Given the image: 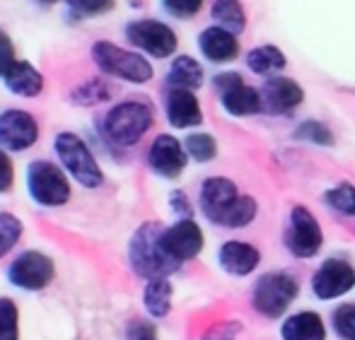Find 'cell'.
Instances as JSON below:
<instances>
[{"instance_id": "cell-1", "label": "cell", "mask_w": 355, "mask_h": 340, "mask_svg": "<svg viewBox=\"0 0 355 340\" xmlns=\"http://www.w3.org/2000/svg\"><path fill=\"white\" fill-rule=\"evenodd\" d=\"M53 154L56 162L66 169V174L83 188H99L104 184V169L97 154L80 133L61 131L53 138Z\"/></svg>"}, {"instance_id": "cell-2", "label": "cell", "mask_w": 355, "mask_h": 340, "mask_svg": "<svg viewBox=\"0 0 355 340\" xmlns=\"http://www.w3.org/2000/svg\"><path fill=\"white\" fill-rule=\"evenodd\" d=\"M73 179L51 159H32L24 169V188L39 208H63L73 198Z\"/></svg>"}, {"instance_id": "cell-3", "label": "cell", "mask_w": 355, "mask_h": 340, "mask_svg": "<svg viewBox=\"0 0 355 340\" xmlns=\"http://www.w3.org/2000/svg\"><path fill=\"white\" fill-rule=\"evenodd\" d=\"M155 114L141 99H123L114 104L102 118V133L116 147H133L153 128Z\"/></svg>"}, {"instance_id": "cell-4", "label": "cell", "mask_w": 355, "mask_h": 340, "mask_svg": "<svg viewBox=\"0 0 355 340\" xmlns=\"http://www.w3.org/2000/svg\"><path fill=\"white\" fill-rule=\"evenodd\" d=\"M89 56H92L99 73L107 75V78L121 80V82L145 84V82H150L155 75L153 63H150L141 51L123 48L114 42H107V39L94 42Z\"/></svg>"}, {"instance_id": "cell-5", "label": "cell", "mask_w": 355, "mask_h": 340, "mask_svg": "<svg viewBox=\"0 0 355 340\" xmlns=\"http://www.w3.org/2000/svg\"><path fill=\"white\" fill-rule=\"evenodd\" d=\"M162 224L157 222H145L133 232L131 242H128V263L145 280L153 278H167L169 273H174L179 268V263H174L172 258L164 253L162 249Z\"/></svg>"}, {"instance_id": "cell-6", "label": "cell", "mask_w": 355, "mask_h": 340, "mask_svg": "<svg viewBox=\"0 0 355 340\" xmlns=\"http://www.w3.org/2000/svg\"><path fill=\"white\" fill-rule=\"evenodd\" d=\"M56 278V261L39 249L19 251L5 268V280L10 287L22 292H42Z\"/></svg>"}, {"instance_id": "cell-7", "label": "cell", "mask_w": 355, "mask_h": 340, "mask_svg": "<svg viewBox=\"0 0 355 340\" xmlns=\"http://www.w3.org/2000/svg\"><path fill=\"white\" fill-rule=\"evenodd\" d=\"M126 42L153 58H167L177 51V34L159 19H133L123 29Z\"/></svg>"}, {"instance_id": "cell-8", "label": "cell", "mask_w": 355, "mask_h": 340, "mask_svg": "<svg viewBox=\"0 0 355 340\" xmlns=\"http://www.w3.org/2000/svg\"><path fill=\"white\" fill-rule=\"evenodd\" d=\"M42 138V128L34 114L27 109L10 107L0 111V147L10 154H19L32 150Z\"/></svg>"}, {"instance_id": "cell-9", "label": "cell", "mask_w": 355, "mask_h": 340, "mask_svg": "<svg viewBox=\"0 0 355 340\" xmlns=\"http://www.w3.org/2000/svg\"><path fill=\"white\" fill-rule=\"evenodd\" d=\"M297 297V283L285 273H266L259 278L257 287H254L252 302L259 314L268 319L281 316L290 302Z\"/></svg>"}, {"instance_id": "cell-10", "label": "cell", "mask_w": 355, "mask_h": 340, "mask_svg": "<svg viewBox=\"0 0 355 340\" xmlns=\"http://www.w3.org/2000/svg\"><path fill=\"white\" fill-rule=\"evenodd\" d=\"M162 249L174 263H184V261H191L201 253L203 249V232L191 217L189 220H179L174 222L172 227H164L162 229Z\"/></svg>"}, {"instance_id": "cell-11", "label": "cell", "mask_w": 355, "mask_h": 340, "mask_svg": "<svg viewBox=\"0 0 355 340\" xmlns=\"http://www.w3.org/2000/svg\"><path fill=\"white\" fill-rule=\"evenodd\" d=\"M285 244H288L290 253L300 258H309L319 251L322 247V229L319 222L309 215L307 208L297 205L290 213V227L285 232Z\"/></svg>"}, {"instance_id": "cell-12", "label": "cell", "mask_w": 355, "mask_h": 340, "mask_svg": "<svg viewBox=\"0 0 355 340\" xmlns=\"http://www.w3.org/2000/svg\"><path fill=\"white\" fill-rule=\"evenodd\" d=\"M215 87L223 99V107L227 109L232 116H249L257 114L261 107V92L254 87H247L244 80L237 73H223L215 78Z\"/></svg>"}, {"instance_id": "cell-13", "label": "cell", "mask_w": 355, "mask_h": 340, "mask_svg": "<svg viewBox=\"0 0 355 340\" xmlns=\"http://www.w3.org/2000/svg\"><path fill=\"white\" fill-rule=\"evenodd\" d=\"M187 147L174 136H157L148 150V164L157 177L162 179H177L187 169Z\"/></svg>"}, {"instance_id": "cell-14", "label": "cell", "mask_w": 355, "mask_h": 340, "mask_svg": "<svg viewBox=\"0 0 355 340\" xmlns=\"http://www.w3.org/2000/svg\"><path fill=\"white\" fill-rule=\"evenodd\" d=\"M355 285V271L351 263L341 261V258H329L327 263H322L317 273L312 278V289L317 297L322 299H334L346 294Z\"/></svg>"}, {"instance_id": "cell-15", "label": "cell", "mask_w": 355, "mask_h": 340, "mask_svg": "<svg viewBox=\"0 0 355 340\" xmlns=\"http://www.w3.org/2000/svg\"><path fill=\"white\" fill-rule=\"evenodd\" d=\"M237 186L230 179L211 177L201 186V210L211 222L223 224L227 213L232 210V205L237 203Z\"/></svg>"}, {"instance_id": "cell-16", "label": "cell", "mask_w": 355, "mask_h": 340, "mask_svg": "<svg viewBox=\"0 0 355 340\" xmlns=\"http://www.w3.org/2000/svg\"><path fill=\"white\" fill-rule=\"evenodd\" d=\"M164 114L174 128H191L203 121L198 99L191 89L169 87L167 97H164Z\"/></svg>"}, {"instance_id": "cell-17", "label": "cell", "mask_w": 355, "mask_h": 340, "mask_svg": "<svg viewBox=\"0 0 355 340\" xmlns=\"http://www.w3.org/2000/svg\"><path fill=\"white\" fill-rule=\"evenodd\" d=\"M3 84L10 94H15V97L34 99L44 92L46 80H44L42 70L34 66V63L17 58V63H15V66L8 70V75L3 78Z\"/></svg>"}, {"instance_id": "cell-18", "label": "cell", "mask_w": 355, "mask_h": 340, "mask_svg": "<svg viewBox=\"0 0 355 340\" xmlns=\"http://www.w3.org/2000/svg\"><path fill=\"white\" fill-rule=\"evenodd\" d=\"M302 102V89L288 78H273L261 89V107L268 114H288Z\"/></svg>"}, {"instance_id": "cell-19", "label": "cell", "mask_w": 355, "mask_h": 340, "mask_svg": "<svg viewBox=\"0 0 355 340\" xmlns=\"http://www.w3.org/2000/svg\"><path fill=\"white\" fill-rule=\"evenodd\" d=\"M198 48H201L203 56L213 63L232 61V58H237V53H239L237 37L223 27L203 29L201 37H198Z\"/></svg>"}, {"instance_id": "cell-20", "label": "cell", "mask_w": 355, "mask_h": 340, "mask_svg": "<svg viewBox=\"0 0 355 340\" xmlns=\"http://www.w3.org/2000/svg\"><path fill=\"white\" fill-rule=\"evenodd\" d=\"M220 266L232 275H247L259 266V251L252 244L244 242H227L220 249Z\"/></svg>"}, {"instance_id": "cell-21", "label": "cell", "mask_w": 355, "mask_h": 340, "mask_svg": "<svg viewBox=\"0 0 355 340\" xmlns=\"http://www.w3.org/2000/svg\"><path fill=\"white\" fill-rule=\"evenodd\" d=\"M172 283L167 278H153L145 283L143 287V307L150 316L155 319H162L169 314L172 309Z\"/></svg>"}, {"instance_id": "cell-22", "label": "cell", "mask_w": 355, "mask_h": 340, "mask_svg": "<svg viewBox=\"0 0 355 340\" xmlns=\"http://www.w3.org/2000/svg\"><path fill=\"white\" fill-rule=\"evenodd\" d=\"M283 340H324L327 331H324V323L317 314L302 312L290 316L283 323Z\"/></svg>"}, {"instance_id": "cell-23", "label": "cell", "mask_w": 355, "mask_h": 340, "mask_svg": "<svg viewBox=\"0 0 355 340\" xmlns=\"http://www.w3.org/2000/svg\"><path fill=\"white\" fill-rule=\"evenodd\" d=\"M167 82L169 87H179V89H198L203 84V68L198 66L196 58L191 56H179L172 61L167 73Z\"/></svg>"}, {"instance_id": "cell-24", "label": "cell", "mask_w": 355, "mask_h": 340, "mask_svg": "<svg viewBox=\"0 0 355 340\" xmlns=\"http://www.w3.org/2000/svg\"><path fill=\"white\" fill-rule=\"evenodd\" d=\"M114 94V87L102 78H92V80H85L83 84L71 92V99L78 107H97L102 102H109Z\"/></svg>"}, {"instance_id": "cell-25", "label": "cell", "mask_w": 355, "mask_h": 340, "mask_svg": "<svg viewBox=\"0 0 355 340\" xmlns=\"http://www.w3.org/2000/svg\"><path fill=\"white\" fill-rule=\"evenodd\" d=\"M213 19L218 27L227 29V32L237 34L244 29V10L239 0H213Z\"/></svg>"}, {"instance_id": "cell-26", "label": "cell", "mask_w": 355, "mask_h": 340, "mask_svg": "<svg viewBox=\"0 0 355 340\" xmlns=\"http://www.w3.org/2000/svg\"><path fill=\"white\" fill-rule=\"evenodd\" d=\"M247 66L259 75H271L276 70L285 68V56L276 46H259L254 51H249Z\"/></svg>"}, {"instance_id": "cell-27", "label": "cell", "mask_w": 355, "mask_h": 340, "mask_svg": "<svg viewBox=\"0 0 355 340\" xmlns=\"http://www.w3.org/2000/svg\"><path fill=\"white\" fill-rule=\"evenodd\" d=\"M24 234V222L15 213L0 210V261L19 244Z\"/></svg>"}, {"instance_id": "cell-28", "label": "cell", "mask_w": 355, "mask_h": 340, "mask_svg": "<svg viewBox=\"0 0 355 340\" xmlns=\"http://www.w3.org/2000/svg\"><path fill=\"white\" fill-rule=\"evenodd\" d=\"M0 340H19V307L12 297H0Z\"/></svg>"}, {"instance_id": "cell-29", "label": "cell", "mask_w": 355, "mask_h": 340, "mask_svg": "<svg viewBox=\"0 0 355 340\" xmlns=\"http://www.w3.org/2000/svg\"><path fill=\"white\" fill-rule=\"evenodd\" d=\"M116 0H66L68 12L73 15V19H89L107 15L114 10Z\"/></svg>"}, {"instance_id": "cell-30", "label": "cell", "mask_w": 355, "mask_h": 340, "mask_svg": "<svg viewBox=\"0 0 355 340\" xmlns=\"http://www.w3.org/2000/svg\"><path fill=\"white\" fill-rule=\"evenodd\" d=\"M184 147H187L189 157L196 159V162H211L215 152H218V145L208 133H191L187 138V143H184Z\"/></svg>"}, {"instance_id": "cell-31", "label": "cell", "mask_w": 355, "mask_h": 340, "mask_svg": "<svg viewBox=\"0 0 355 340\" xmlns=\"http://www.w3.org/2000/svg\"><path fill=\"white\" fill-rule=\"evenodd\" d=\"M254 217H257V203L249 196H239L237 203L232 205V210L227 213V217H225L223 227H230V229L244 227V224H249Z\"/></svg>"}, {"instance_id": "cell-32", "label": "cell", "mask_w": 355, "mask_h": 340, "mask_svg": "<svg viewBox=\"0 0 355 340\" xmlns=\"http://www.w3.org/2000/svg\"><path fill=\"white\" fill-rule=\"evenodd\" d=\"M327 203L343 215H355V188L351 184H341L338 188L327 193Z\"/></svg>"}, {"instance_id": "cell-33", "label": "cell", "mask_w": 355, "mask_h": 340, "mask_svg": "<svg viewBox=\"0 0 355 340\" xmlns=\"http://www.w3.org/2000/svg\"><path fill=\"white\" fill-rule=\"evenodd\" d=\"M334 328L341 338L355 340V304H343L334 312Z\"/></svg>"}, {"instance_id": "cell-34", "label": "cell", "mask_w": 355, "mask_h": 340, "mask_svg": "<svg viewBox=\"0 0 355 340\" xmlns=\"http://www.w3.org/2000/svg\"><path fill=\"white\" fill-rule=\"evenodd\" d=\"M162 8L167 10L172 17L189 19V17H193V15L201 12L203 0H162Z\"/></svg>"}, {"instance_id": "cell-35", "label": "cell", "mask_w": 355, "mask_h": 340, "mask_svg": "<svg viewBox=\"0 0 355 340\" xmlns=\"http://www.w3.org/2000/svg\"><path fill=\"white\" fill-rule=\"evenodd\" d=\"M17 63V51H15V42L5 29H0V80L8 75V70Z\"/></svg>"}, {"instance_id": "cell-36", "label": "cell", "mask_w": 355, "mask_h": 340, "mask_svg": "<svg viewBox=\"0 0 355 340\" xmlns=\"http://www.w3.org/2000/svg\"><path fill=\"white\" fill-rule=\"evenodd\" d=\"M297 138H304V140H312V143H319V145H331V133H329L327 126L317 121H307L300 126L297 131Z\"/></svg>"}, {"instance_id": "cell-37", "label": "cell", "mask_w": 355, "mask_h": 340, "mask_svg": "<svg viewBox=\"0 0 355 340\" xmlns=\"http://www.w3.org/2000/svg\"><path fill=\"white\" fill-rule=\"evenodd\" d=\"M15 186V164L8 150L0 147V196Z\"/></svg>"}, {"instance_id": "cell-38", "label": "cell", "mask_w": 355, "mask_h": 340, "mask_svg": "<svg viewBox=\"0 0 355 340\" xmlns=\"http://www.w3.org/2000/svg\"><path fill=\"white\" fill-rule=\"evenodd\" d=\"M128 340H159L157 328L148 321H133L128 326Z\"/></svg>"}, {"instance_id": "cell-39", "label": "cell", "mask_w": 355, "mask_h": 340, "mask_svg": "<svg viewBox=\"0 0 355 340\" xmlns=\"http://www.w3.org/2000/svg\"><path fill=\"white\" fill-rule=\"evenodd\" d=\"M169 205H172L174 213L182 215V220H189V217H191V203H189L187 193L174 191L172 196H169Z\"/></svg>"}, {"instance_id": "cell-40", "label": "cell", "mask_w": 355, "mask_h": 340, "mask_svg": "<svg viewBox=\"0 0 355 340\" xmlns=\"http://www.w3.org/2000/svg\"><path fill=\"white\" fill-rule=\"evenodd\" d=\"M34 3L44 5V8H49V5H56V3H61V0H34Z\"/></svg>"}]
</instances>
